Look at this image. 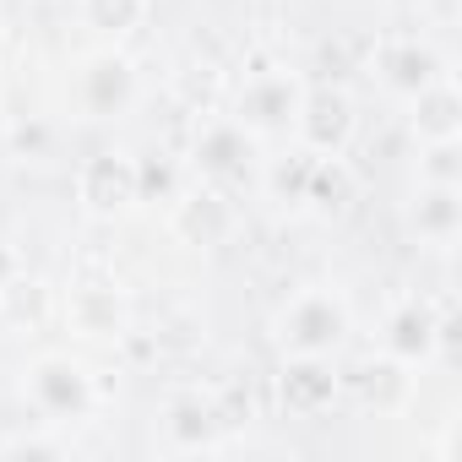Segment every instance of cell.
<instances>
[{
    "mask_svg": "<svg viewBox=\"0 0 462 462\" xmlns=\"http://www.w3.org/2000/svg\"><path fill=\"white\" fill-rule=\"evenodd\" d=\"M343 332H348V310H343V300L327 294V289L300 294V300L283 310V321H278V343H283L289 354H332V348L343 343Z\"/></svg>",
    "mask_w": 462,
    "mask_h": 462,
    "instance_id": "obj_1",
    "label": "cell"
},
{
    "mask_svg": "<svg viewBox=\"0 0 462 462\" xmlns=\"http://www.w3.org/2000/svg\"><path fill=\"white\" fill-rule=\"evenodd\" d=\"M28 397H33V408H39L44 419L66 424V419H82V413L93 408V381H88V370L71 365V359H39L33 375H28Z\"/></svg>",
    "mask_w": 462,
    "mask_h": 462,
    "instance_id": "obj_2",
    "label": "cell"
},
{
    "mask_svg": "<svg viewBox=\"0 0 462 462\" xmlns=\"http://www.w3.org/2000/svg\"><path fill=\"white\" fill-rule=\"evenodd\" d=\"M136 98V71L125 55H93L82 71H77V104L93 115V120H109V115H125Z\"/></svg>",
    "mask_w": 462,
    "mask_h": 462,
    "instance_id": "obj_3",
    "label": "cell"
},
{
    "mask_svg": "<svg viewBox=\"0 0 462 462\" xmlns=\"http://www.w3.org/2000/svg\"><path fill=\"white\" fill-rule=\"evenodd\" d=\"M300 82L294 77H283V71H262V77H251L245 82V93H240V125L245 131H289L294 120H300Z\"/></svg>",
    "mask_w": 462,
    "mask_h": 462,
    "instance_id": "obj_4",
    "label": "cell"
},
{
    "mask_svg": "<svg viewBox=\"0 0 462 462\" xmlns=\"http://www.w3.org/2000/svg\"><path fill=\"white\" fill-rule=\"evenodd\" d=\"M294 131L305 136V147L310 152H337L343 147V136L354 131V104L343 98V93H332V88H321V93H305L300 98V120H294Z\"/></svg>",
    "mask_w": 462,
    "mask_h": 462,
    "instance_id": "obj_5",
    "label": "cell"
},
{
    "mask_svg": "<svg viewBox=\"0 0 462 462\" xmlns=\"http://www.w3.org/2000/svg\"><path fill=\"white\" fill-rule=\"evenodd\" d=\"M251 158H256V142H251V131H245L240 120H212V125L196 136V163H201V174H212V180H245Z\"/></svg>",
    "mask_w": 462,
    "mask_h": 462,
    "instance_id": "obj_6",
    "label": "cell"
},
{
    "mask_svg": "<svg viewBox=\"0 0 462 462\" xmlns=\"http://www.w3.org/2000/svg\"><path fill=\"white\" fill-rule=\"evenodd\" d=\"M446 327L451 321H440L430 305H402L392 321H386V354L397 359V365H424L430 354H435V343L446 337Z\"/></svg>",
    "mask_w": 462,
    "mask_h": 462,
    "instance_id": "obj_7",
    "label": "cell"
},
{
    "mask_svg": "<svg viewBox=\"0 0 462 462\" xmlns=\"http://www.w3.org/2000/svg\"><path fill=\"white\" fill-rule=\"evenodd\" d=\"M136 196H142V185H136V163H131V158L104 152V158H93V163L82 169V201H88L93 212H120V207H131Z\"/></svg>",
    "mask_w": 462,
    "mask_h": 462,
    "instance_id": "obj_8",
    "label": "cell"
},
{
    "mask_svg": "<svg viewBox=\"0 0 462 462\" xmlns=\"http://www.w3.org/2000/svg\"><path fill=\"white\" fill-rule=\"evenodd\" d=\"M337 392V375L327 370V354H289V370H283V402L300 408V413H316L327 408Z\"/></svg>",
    "mask_w": 462,
    "mask_h": 462,
    "instance_id": "obj_9",
    "label": "cell"
},
{
    "mask_svg": "<svg viewBox=\"0 0 462 462\" xmlns=\"http://www.w3.org/2000/svg\"><path fill=\"white\" fill-rule=\"evenodd\" d=\"M381 82H386L392 93L413 98V93H424V88L440 82V60H435V50H424V44H392V50L381 55Z\"/></svg>",
    "mask_w": 462,
    "mask_h": 462,
    "instance_id": "obj_10",
    "label": "cell"
},
{
    "mask_svg": "<svg viewBox=\"0 0 462 462\" xmlns=\"http://www.w3.org/2000/svg\"><path fill=\"white\" fill-rule=\"evenodd\" d=\"M413 223H419V235H424L430 245H451V240H457V228H462V201H457V185H424Z\"/></svg>",
    "mask_w": 462,
    "mask_h": 462,
    "instance_id": "obj_11",
    "label": "cell"
},
{
    "mask_svg": "<svg viewBox=\"0 0 462 462\" xmlns=\"http://www.w3.org/2000/svg\"><path fill=\"white\" fill-rule=\"evenodd\" d=\"M413 125H419V136L424 142H446V136H457V125H462V115H457V88L440 77L435 88H424V93H413Z\"/></svg>",
    "mask_w": 462,
    "mask_h": 462,
    "instance_id": "obj_12",
    "label": "cell"
},
{
    "mask_svg": "<svg viewBox=\"0 0 462 462\" xmlns=\"http://www.w3.org/2000/svg\"><path fill=\"white\" fill-rule=\"evenodd\" d=\"M212 408L201 402V397H180L174 408H169V440L180 446V451H196V446H207L212 440Z\"/></svg>",
    "mask_w": 462,
    "mask_h": 462,
    "instance_id": "obj_13",
    "label": "cell"
},
{
    "mask_svg": "<svg viewBox=\"0 0 462 462\" xmlns=\"http://www.w3.org/2000/svg\"><path fill=\"white\" fill-rule=\"evenodd\" d=\"M180 228H185L190 240H201V245L223 240L228 235V207H223V196H190L180 207Z\"/></svg>",
    "mask_w": 462,
    "mask_h": 462,
    "instance_id": "obj_14",
    "label": "cell"
},
{
    "mask_svg": "<svg viewBox=\"0 0 462 462\" xmlns=\"http://www.w3.org/2000/svg\"><path fill=\"white\" fill-rule=\"evenodd\" d=\"M82 17L98 33H125L142 23V0H82Z\"/></svg>",
    "mask_w": 462,
    "mask_h": 462,
    "instance_id": "obj_15",
    "label": "cell"
},
{
    "mask_svg": "<svg viewBox=\"0 0 462 462\" xmlns=\"http://www.w3.org/2000/svg\"><path fill=\"white\" fill-rule=\"evenodd\" d=\"M419 180H424V185H462L457 136H446V142H430V147H424V158H419Z\"/></svg>",
    "mask_w": 462,
    "mask_h": 462,
    "instance_id": "obj_16",
    "label": "cell"
},
{
    "mask_svg": "<svg viewBox=\"0 0 462 462\" xmlns=\"http://www.w3.org/2000/svg\"><path fill=\"white\" fill-rule=\"evenodd\" d=\"M77 321L88 327V332H115L120 327V300L115 294H98V289H88V294H77Z\"/></svg>",
    "mask_w": 462,
    "mask_h": 462,
    "instance_id": "obj_17",
    "label": "cell"
},
{
    "mask_svg": "<svg viewBox=\"0 0 462 462\" xmlns=\"http://www.w3.org/2000/svg\"><path fill=\"white\" fill-rule=\"evenodd\" d=\"M6 289H17V256L0 245V294H6Z\"/></svg>",
    "mask_w": 462,
    "mask_h": 462,
    "instance_id": "obj_18",
    "label": "cell"
}]
</instances>
